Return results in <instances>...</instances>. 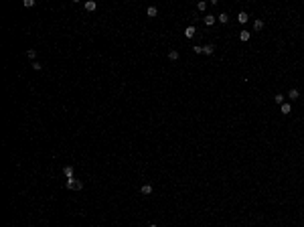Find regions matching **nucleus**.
<instances>
[{"mask_svg":"<svg viewBox=\"0 0 304 227\" xmlns=\"http://www.w3.org/2000/svg\"><path fill=\"white\" fill-rule=\"evenodd\" d=\"M65 185H67L69 191H81V189H83V183H81V180H77L75 176H73V179H67V183H65Z\"/></svg>","mask_w":304,"mask_h":227,"instance_id":"obj_1","label":"nucleus"},{"mask_svg":"<svg viewBox=\"0 0 304 227\" xmlns=\"http://www.w3.org/2000/svg\"><path fill=\"white\" fill-rule=\"evenodd\" d=\"M215 20H217V16H213V14H207V16L203 18V22H205V27H213V25H215Z\"/></svg>","mask_w":304,"mask_h":227,"instance_id":"obj_2","label":"nucleus"},{"mask_svg":"<svg viewBox=\"0 0 304 227\" xmlns=\"http://www.w3.org/2000/svg\"><path fill=\"white\" fill-rule=\"evenodd\" d=\"M195 33H197V28L193 27V25L185 28V37H187V39H193V37H195Z\"/></svg>","mask_w":304,"mask_h":227,"instance_id":"obj_3","label":"nucleus"},{"mask_svg":"<svg viewBox=\"0 0 304 227\" xmlns=\"http://www.w3.org/2000/svg\"><path fill=\"white\" fill-rule=\"evenodd\" d=\"M63 174H65V179H73V166L71 164L63 166Z\"/></svg>","mask_w":304,"mask_h":227,"instance_id":"obj_4","label":"nucleus"},{"mask_svg":"<svg viewBox=\"0 0 304 227\" xmlns=\"http://www.w3.org/2000/svg\"><path fill=\"white\" fill-rule=\"evenodd\" d=\"M83 6H85V10H87V12H93L95 8H97V4H95L93 0H87V2H85Z\"/></svg>","mask_w":304,"mask_h":227,"instance_id":"obj_5","label":"nucleus"},{"mask_svg":"<svg viewBox=\"0 0 304 227\" xmlns=\"http://www.w3.org/2000/svg\"><path fill=\"white\" fill-rule=\"evenodd\" d=\"M237 20H239V22H241V25H245V22H247V20H250V14H247V12H243V10H241V12L237 14Z\"/></svg>","mask_w":304,"mask_h":227,"instance_id":"obj_6","label":"nucleus"},{"mask_svg":"<svg viewBox=\"0 0 304 227\" xmlns=\"http://www.w3.org/2000/svg\"><path fill=\"white\" fill-rule=\"evenodd\" d=\"M213 53H215V45H211V43H209V45H205V47H203V55H213Z\"/></svg>","mask_w":304,"mask_h":227,"instance_id":"obj_7","label":"nucleus"},{"mask_svg":"<svg viewBox=\"0 0 304 227\" xmlns=\"http://www.w3.org/2000/svg\"><path fill=\"white\" fill-rule=\"evenodd\" d=\"M250 37H251V33H250V31H239V41L247 43V41H250Z\"/></svg>","mask_w":304,"mask_h":227,"instance_id":"obj_8","label":"nucleus"},{"mask_svg":"<svg viewBox=\"0 0 304 227\" xmlns=\"http://www.w3.org/2000/svg\"><path fill=\"white\" fill-rule=\"evenodd\" d=\"M298 97H300V91H298V89H290V94H288V100L294 101V100H298Z\"/></svg>","mask_w":304,"mask_h":227,"instance_id":"obj_9","label":"nucleus"},{"mask_svg":"<svg viewBox=\"0 0 304 227\" xmlns=\"http://www.w3.org/2000/svg\"><path fill=\"white\" fill-rule=\"evenodd\" d=\"M140 193H142V195H152V187H150V185H142V187H140Z\"/></svg>","mask_w":304,"mask_h":227,"instance_id":"obj_10","label":"nucleus"},{"mask_svg":"<svg viewBox=\"0 0 304 227\" xmlns=\"http://www.w3.org/2000/svg\"><path fill=\"white\" fill-rule=\"evenodd\" d=\"M262 28H263V20L256 18V20H253V31H262Z\"/></svg>","mask_w":304,"mask_h":227,"instance_id":"obj_11","label":"nucleus"},{"mask_svg":"<svg viewBox=\"0 0 304 227\" xmlns=\"http://www.w3.org/2000/svg\"><path fill=\"white\" fill-rule=\"evenodd\" d=\"M280 110H282V113H290L292 112V106H290V104H282Z\"/></svg>","mask_w":304,"mask_h":227,"instance_id":"obj_12","label":"nucleus"},{"mask_svg":"<svg viewBox=\"0 0 304 227\" xmlns=\"http://www.w3.org/2000/svg\"><path fill=\"white\" fill-rule=\"evenodd\" d=\"M217 20H219L221 25H225V22L229 20V16H227V14H225V12H221V14H219V16H217Z\"/></svg>","mask_w":304,"mask_h":227,"instance_id":"obj_13","label":"nucleus"},{"mask_svg":"<svg viewBox=\"0 0 304 227\" xmlns=\"http://www.w3.org/2000/svg\"><path fill=\"white\" fill-rule=\"evenodd\" d=\"M274 101H276L278 106H282V104H284V95L282 94H276V95H274Z\"/></svg>","mask_w":304,"mask_h":227,"instance_id":"obj_14","label":"nucleus"},{"mask_svg":"<svg viewBox=\"0 0 304 227\" xmlns=\"http://www.w3.org/2000/svg\"><path fill=\"white\" fill-rule=\"evenodd\" d=\"M27 57H28V59H37V51H34V49H28V51H27Z\"/></svg>","mask_w":304,"mask_h":227,"instance_id":"obj_15","label":"nucleus"},{"mask_svg":"<svg viewBox=\"0 0 304 227\" xmlns=\"http://www.w3.org/2000/svg\"><path fill=\"white\" fill-rule=\"evenodd\" d=\"M146 14H148V16H156V14H158V10H156V6H150L148 10H146Z\"/></svg>","mask_w":304,"mask_h":227,"instance_id":"obj_16","label":"nucleus"},{"mask_svg":"<svg viewBox=\"0 0 304 227\" xmlns=\"http://www.w3.org/2000/svg\"><path fill=\"white\" fill-rule=\"evenodd\" d=\"M168 59H170V61H176V59H178V51H170V53H168Z\"/></svg>","mask_w":304,"mask_h":227,"instance_id":"obj_17","label":"nucleus"},{"mask_svg":"<svg viewBox=\"0 0 304 227\" xmlns=\"http://www.w3.org/2000/svg\"><path fill=\"white\" fill-rule=\"evenodd\" d=\"M22 6H25V8H33L34 6V0H25V2H22Z\"/></svg>","mask_w":304,"mask_h":227,"instance_id":"obj_18","label":"nucleus"},{"mask_svg":"<svg viewBox=\"0 0 304 227\" xmlns=\"http://www.w3.org/2000/svg\"><path fill=\"white\" fill-rule=\"evenodd\" d=\"M33 69H37V71H41V69H43V65H41L39 61H33Z\"/></svg>","mask_w":304,"mask_h":227,"instance_id":"obj_19","label":"nucleus"},{"mask_svg":"<svg viewBox=\"0 0 304 227\" xmlns=\"http://www.w3.org/2000/svg\"><path fill=\"white\" fill-rule=\"evenodd\" d=\"M197 8H199V10H207V2H199Z\"/></svg>","mask_w":304,"mask_h":227,"instance_id":"obj_20","label":"nucleus"},{"mask_svg":"<svg viewBox=\"0 0 304 227\" xmlns=\"http://www.w3.org/2000/svg\"><path fill=\"white\" fill-rule=\"evenodd\" d=\"M193 51H195L197 55H201V53H203V47H199V45H195V47H193Z\"/></svg>","mask_w":304,"mask_h":227,"instance_id":"obj_21","label":"nucleus"},{"mask_svg":"<svg viewBox=\"0 0 304 227\" xmlns=\"http://www.w3.org/2000/svg\"><path fill=\"white\" fill-rule=\"evenodd\" d=\"M148 227H158V225H154V223H150V225H148Z\"/></svg>","mask_w":304,"mask_h":227,"instance_id":"obj_22","label":"nucleus"}]
</instances>
